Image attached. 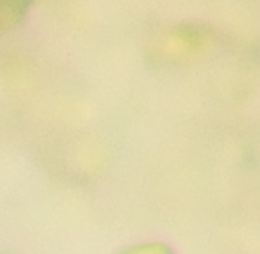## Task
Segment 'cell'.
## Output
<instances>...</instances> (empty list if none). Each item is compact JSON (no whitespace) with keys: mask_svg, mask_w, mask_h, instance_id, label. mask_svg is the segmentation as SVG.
<instances>
[{"mask_svg":"<svg viewBox=\"0 0 260 254\" xmlns=\"http://www.w3.org/2000/svg\"><path fill=\"white\" fill-rule=\"evenodd\" d=\"M31 6L30 2H0V33L18 25Z\"/></svg>","mask_w":260,"mask_h":254,"instance_id":"1","label":"cell"},{"mask_svg":"<svg viewBox=\"0 0 260 254\" xmlns=\"http://www.w3.org/2000/svg\"><path fill=\"white\" fill-rule=\"evenodd\" d=\"M116 254H176L174 250L159 241H149V242H140V244H134L129 245L123 250H120Z\"/></svg>","mask_w":260,"mask_h":254,"instance_id":"2","label":"cell"}]
</instances>
